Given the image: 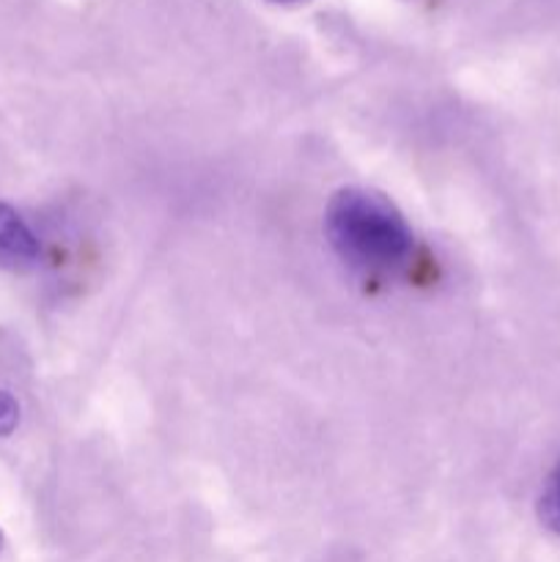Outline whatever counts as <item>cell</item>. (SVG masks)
<instances>
[{
  "instance_id": "1",
  "label": "cell",
  "mask_w": 560,
  "mask_h": 562,
  "mask_svg": "<svg viewBox=\"0 0 560 562\" xmlns=\"http://www.w3.org/2000/svg\"><path fill=\"white\" fill-rule=\"evenodd\" d=\"M327 236L349 267L395 269L410 258L412 231L399 209L371 190H340L327 206Z\"/></svg>"
},
{
  "instance_id": "4",
  "label": "cell",
  "mask_w": 560,
  "mask_h": 562,
  "mask_svg": "<svg viewBox=\"0 0 560 562\" xmlns=\"http://www.w3.org/2000/svg\"><path fill=\"white\" fill-rule=\"evenodd\" d=\"M20 423V404L11 393L0 390V437H9Z\"/></svg>"
},
{
  "instance_id": "5",
  "label": "cell",
  "mask_w": 560,
  "mask_h": 562,
  "mask_svg": "<svg viewBox=\"0 0 560 562\" xmlns=\"http://www.w3.org/2000/svg\"><path fill=\"white\" fill-rule=\"evenodd\" d=\"M272 3H280V5H296V3H305V0H272Z\"/></svg>"
},
{
  "instance_id": "2",
  "label": "cell",
  "mask_w": 560,
  "mask_h": 562,
  "mask_svg": "<svg viewBox=\"0 0 560 562\" xmlns=\"http://www.w3.org/2000/svg\"><path fill=\"white\" fill-rule=\"evenodd\" d=\"M38 252L42 247L31 225L20 217L16 209L0 203V263L11 269L31 267L38 261Z\"/></svg>"
},
{
  "instance_id": "6",
  "label": "cell",
  "mask_w": 560,
  "mask_h": 562,
  "mask_svg": "<svg viewBox=\"0 0 560 562\" xmlns=\"http://www.w3.org/2000/svg\"><path fill=\"white\" fill-rule=\"evenodd\" d=\"M0 549H3V532H0Z\"/></svg>"
},
{
  "instance_id": "3",
  "label": "cell",
  "mask_w": 560,
  "mask_h": 562,
  "mask_svg": "<svg viewBox=\"0 0 560 562\" xmlns=\"http://www.w3.org/2000/svg\"><path fill=\"white\" fill-rule=\"evenodd\" d=\"M538 519L544 521L547 530L560 536V461L544 483L541 499H538Z\"/></svg>"
}]
</instances>
